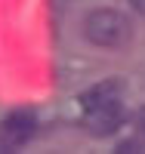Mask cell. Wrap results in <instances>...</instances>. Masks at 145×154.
I'll return each mask as SVG.
<instances>
[{
  "label": "cell",
  "mask_w": 145,
  "mask_h": 154,
  "mask_svg": "<svg viewBox=\"0 0 145 154\" xmlns=\"http://www.w3.org/2000/svg\"><path fill=\"white\" fill-rule=\"evenodd\" d=\"M133 126H136V133H142V136H145V108H139V111H136Z\"/></svg>",
  "instance_id": "obj_5"
},
{
  "label": "cell",
  "mask_w": 145,
  "mask_h": 154,
  "mask_svg": "<svg viewBox=\"0 0 145 154\" xmlns=\"http://www.w3.org/2000/svg\"><path fill=\"white\" fill-rule=\"evenodd\" d=\"M121 123H124V105H121V99L90 108L87 117H84L87 133H93V136H111L114 130H121Z\"/></svg>",
  "instance_id": "obj_3"
},
{
  "label": "cell",
  "mask_w": 145,
  "mask_h": 154,
  "mask_svg": "<svg viewBox=\"0 0 145 154\" xmlns=\"http://www.w3.org/2000/svg\"><path fill=\"white\" fill-rule=\"evenodd\" d=\"M84 37L102 49H121L133 37V22L117 9H93L84 19Z\"/></svg>",
  "instance_id": "obj_1"
},
{
  "label": "cell",
  "mask_w": 145,
  "mask_h": 154,
  "mask_svg": "<svg viewBox=\"0 0 145 154\" xmlns=\"http://www.w3.org/2000/svg\"><path fill=\"white\" fill-rule=\"evenodd\" d=\"M121 93H124V83L117 80V77H108V80H102L96 86L84 89V93H80V105H84V111H90V108H96V105H105V102L121 99Z\"/></svg>",
  "instance_id": "obj_4"
},
{
  "label": "cell",
  "mask_w": 145,
  "mask_h": 154,
  "mask_svg": "<svg viewBox=\"0 0 145 154\" xmlns=\"http://www.w3.org/2000/svg\"><path fill=\"white\" fill-rule=\"evenodd\" d=\"M34 130H37V120H34L31 111H25V108L9 111L6 117L0 120V142L6 148H19V145H25L34 136Z\"/></svg>",
  "instance_id": "obj_2"
},
{
  "label": "cell",
  "mask_w": 145,
  "mask_h": 154,
  "mask_svg": "<svg viewBox=\"0 0 145 154\" xmlns=\"http://www.w3.org/2000/svg\"><path fill=\"white\" fill-rule=\"evenodd\" d=\"M130 6H133L136 12H142V16H145V0H130Z\"/></svg>",
  "instance_id": "obj_6"
}]
</instances>
